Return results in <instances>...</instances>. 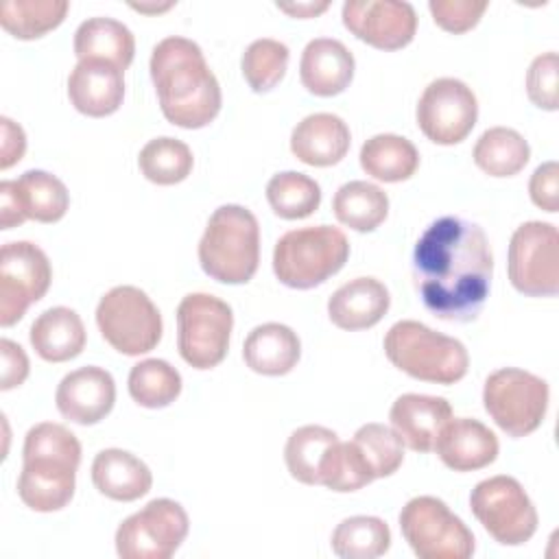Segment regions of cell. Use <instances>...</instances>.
Here are the masks:
<instances>
[{
    "label": "cell",
    "instance_id": "cell-1",
    "mask_svg": "<svg viewBox=\"0 0 559 559\" xmlns=\"http://www.w3.org/2000/svg\"><path fill=\"white\" fill-rule=\"evenodd\" d=\"M493 253L480 225L461 216L432 221L413 249V282L424 306L443 321L467 323L483 310Z\"/></svg>",
    "mask_w": 559,
    "mask_h": 559
},
{
    "label": "cell",
    "instance_id": "cell-2",
    "mask_svg": "<svg viewBox=\"0 0 559 559\" xmlns=\"http://www.w3.org/2000/svg\"><path fill=\"white\" fill-rule=\"evenodd\" d=\"M148 68L162 114L170 124L201 129L218 116L221 85L199 44L170 35L153 48Z\"/></svg>",
    "mask_w": 559,
    "mask_h": 559
},
{
    "label": "cell",
    "instance_id": "cell-3",
    "mask_svg": "<svg viewBox=\"0 0 559 559\" xmlns=\"http://www.w3.org/2000/svg\"><path fill=\"white\" fill-rule=\"evenodd\" d=\"M22 461L17 496L28 509L52 513L72 500L81 463V443L74 432L52 421L35 424L24 437Z\"/></svg>",
    "mask_w": 559,
    "mask_h": 559
},
{
    "label": "cell",
    "instance_id": "cell-4",
    "mask_svg": "<svg viewBox=\"0 0 559 559\" xmlns=\"http://www.w3.org/2000/svg\"><path fill=\"white\" fill-rule=\"evenodd\" d=\"M201 269L223 284H247L260 262V225L242 205H221L199 240Z\"/></svg>",
    "mask_w": 559,
    "mask_h": 559
},
{
    "label": "cell",
    "instance_id": "cell-5",
    "mask_svg": "<svg viewBox=\"0 0 559 559\" xmlns=\"http://www.w3.org/2000/svg\"><path fill=\"white\" fill-rule=\"evenodd\" d=\"M384 354L400 371L435 384H454L465 378L469 367V354L459 338L435 332L411 319L389 328Z\"/></svg>",
    "mask_w": 559,
    "mask_h": 559
},
{
    "label": "cell",
    "instance_id": "cell-6",
    "mask_svg": "<svg viewBox=\"0 0 559 559\" xmlns=\"http://www.w3.org/2000/svg\"><path fill=\"white\" fill-rule=\"evenodd\" d=\"M349 258L345 234L332 225L286 231L273 249L275 277L297 290H308L338 273Z\"/></svg>",
    "mask_w": 559,
    "mask_h": 559
},
{
    "label": "cell",
    "instance_id": "cell-7",
    "mask_svg": "<svg viewBox=\"0 0 559 559\" xmlns=\"http://www.w3.org/2000/svg\"><path fill=\"white\" fill-rule=\"evenodd\" d=\"M548 382L518 367H502L487 376L483 404L496 426L513 439L535 432L548 411Z\"/></svg>",
    "mask_w": 559,
    "mask_h": 559
},
{
    "label": "cell",
    "instance_id": "cell-8",
    "mask_svg": "<svg viewBox=\"0 0 559 559\" xmlns=\"http://www.w3.org/2000/svg\"><path fill=\"white\" fill-rule=\"evenodd\" d=\"M400 531L419 559H467L476 550L467 524L435 496L411 498L400 511Z\"/></svg>",
    "mask_w": 559,
    "mask_h": 559
},
{
    "label": "cell",
    "instance_id": "cell-9",
    "mask_svg": "<svg viewBox=\"0 0 559 559\" xmlns=\"http://www.w3.org/2000/svg\"><path fill=\"white\" fill-rule=\"evenodd\" d=\"M96 325L103 338L124 356H140L157 347L162 314L138 286H114L96 306Z\"/></svg>",
    "mask_w": 559,
    "mask_h": 559
},
{
    "label": "cell",
    "instance_id": "cell-10",
    "mask_svg": "<svg viewBox=\"0 0 559 559\" xmlns=\"http://www.w3.org/2000/svg\"><path fill=\"white\" fill-rule=\"evenodd\" d=\"M234 314L227 301L190 293L177 306V349L194 369H212L227 356Z\"/></svg>",
    "mask_w": 559,
    "mask_h": 559
},
{
    "label": "cell",
    "instance_id": "cell-11",
    "mask_svg": "<svg viewBox=\"0 0 559 559\" xmlns=\"http://www.w3.org/2000/svg\"><path fill=\"white\" fill-rule=\"evenodd\" d=\"M469 507L483 528L502 546H522L537 531V509L513 476L480 480L469 493Z\"/></svg>",
    "mask_w": 559,
    "mask_h": 559
},
{
    "label": "cell",
    "instance_id": "cell-12",
    "mask_svg": "<svg viewBox=\"0 0 559 559\" xmlns=\"http://www.w3.org/2000/svg\"><path fill=\"white\" fill-rule=\"evenodd\" d=\"M190 520L170 498H155L129 515L116 531V552L122 559H168L186 539Z\"/></svg>",
    "mask_w": 559,
    "mask_h": 559
},
{
    "label": "cell",
    "instance_id": "cell-13",
    "mask_svg": "<svg viewBox=\"0 0 559 559\" xmlns=\"http://www.w3.org/2000/svg\"><path fill=\"white\" fill-rule=\"evenodd\" d=\"M509 280L528 297L559 293V231L552 223H522L509 242Z\"/></svg>",
    "mask_w": 559,
    "mask_h": 559
},
{
    "label": "cell",
    "instance_id": "cell-14",
    "mask_svg": "<svg viewBox=\"0 0 559 559\" xmlns=\"http://www.w3.org/2000/svg\"><path fill=\"white\" fill-rule=\"evenodd\" d=\"M52 282L48 255L28 240L4 242L0 249V325L17 323Z\"/></svg>",
    "mask_w": 559,
    "mask_h": 559
},
{
    "label": "cell",
    "instance_id": "cell-15",
    "mask_svg": "<svg viewBox=\"0 0 559 559\" xmlns=\"http://www.w3.org/2000/svg\"><path fill=\"white\" fill-rule=\"evenodd\" d=\"M478 120V100L472 87L459 79L432 81L417 103V127L441 146L463 142Z\"/></svg>",
    "mask_w": 559,
    "mask_h": 559
},
{
    "label": "cell",
    "instance_id": "cell-16",
    "mask_svg": "<svg viewBox=\"0 0 559 559\" xmlns=\"http://www.w3.org/2000/svg\"><path fill=\"white\" fill-rule=\"evenodd\" d=\"M343 24L373 48L397 50L413 41L417 13L404 0H347L343 4Z\"/></svg>",
    "mask_w": 559,
    "mask_h": 559
},
{
    "label": "cell",
    "instance_id": "cell-17",
    "mask_svg": "<svg viewBox=\"0 0 559 559\" xmlns=\"http://www.w3.org/2000/svg\"><path fill=\"white\" fill-rule=\"evenodd\" d=\"M55 402L66 419L92 426L111 413L116 402V382L103 367H81L63 376L57 386Z\"/></svg>",
    "mask_w": 559,
    "mask_h": 559
},
{
    "label": "cell",
    "instance_id": "cell-18",
    "mask_svg": "<svg viewBox=\"0 0 559 559\" xmlns=\"http://www.w3.org/2000/svg\"><path fill=\"white\" fill-rule=\"evenodd\" d=\"M389 419L402 445L415 452H432L441 428L452 419V406L445 397L404 393L393 402Z\"/></svg>",
    "mask_w": 559,
    "mask_h": 559
},
{
    "label": "cell",
    "instance_id": "cell-19",
    "mask_svg": "<svg viewBox=\"0 0 559 559\" xmlns=\"http://www.w3.org/2000/svg\"><path fill=\"white\" fill-rule=\"evenodd\" d=\"M68 98L90 118L111 116L124 98L122 70L103 59L79 61L68 76Z\"/></svg>",
    "mask_w": 559,
    "mask_h": 559
},
{
    "label": "cell",
    "instance_id": "cell-20",
    "mask_svg": "<svg viewBox=\"0 0 559 559\" xmlns=\"http://www.w3.org/2000/svg\"><path fill=\"white\" fill-rule=\"evenodd\" d=\"M498 437L478 419L452 417L439 432L435 452L454 472H474L491 465L498 456Z\"/></svg>",
    "mask_w": 559,
    "mask_h": 559
},
{
    "label": "cell",
    "instance_id": "cell-21",
    "mask_svg": "<svg viewBox=\"0 0 559 559\" xmlns=\"http://www.w3.org/2000/svg\"><path fill=\"white\" fill-rule=\"evenodd\" d=\"M354 55L349 48L332 37L310 39L301 52L299 79L314 96H336L345 92L354 79Z\"/></svg>",
    "mask_w": 559,
    "mask_h": 559
},
{
    "label": "cell",
    "instance_id": "cell-22",
    "mask_svg": "<svg viewBox=\"0 0 559 559\" xmlns=\"http://www.w3.org/2000/svg\"><path fill=\"white\" fill-rule=\"evenodd\" d=\"M352 144V133L345 120L336 114L319 111L306 116L290 133L293 155L317 168L338 164Z\"/></svg>",
    "mask_w": 559,
    "mask_h": 559
},
{
    "label": "cell",
    "instance_id": "cell-23",
    "mask_svg": "<svg viewBox=\"0 0 559 559\" xmlns=\"http://www.w3.org/2000/svg\"><path fill=\"white\" fill-rule=\"evenodd\" d=\"M386 286L376 277H356L343 284L328 299L330 321L347 332L373 328L389 310Z\"/></svg>",
    "mask_w": 559,
    "mask_h": 559
},
{
    "label": "cell",
    "instance_id": "cell-24",
    "mask_svg": "<svg viewBox=\"0 0 559 559\" xmlns=\"http://www.w3.org/2000/svg\"><path fill=\"white\" fill-rule=\"evenodd\" d=\"M92 483L111 500L133 502L151 491L153 474L135 454L120 448H107L92 461Z\"/></svg>",
    "mask_w": 559,
    "mask_h": 559
},
{
    "label": "cell",
    "instance_id": "cell-25",
    "mask_svg": "<svg viewBox=\"0 0 559 559\" xmlns=\"http://www.w3.org/2000/svg\"><path fill=\"white\" fill-rule=\"evenodd\" d=\"M301 356L297 332L284 323L255 325L242 345L247 367L260 376H286L295 369Z\"/></svg>",
    "mask_w": 559,
    "mask_h": 559
},
{
    "label": "cell",
    "instance_id": "cell-26",
    "mask_svg": "<svg viewBox=\"0 0 559 559\" xmlns=\"http://www.w3.org/2000/svg\"><path fill=\"white\" fill-rule=\"evenodd\" d=\"M28 338L39 358L48 362H66L83 352L87 336L81 317L72 308L55 306L33 321Z\"/></svg>",
    "mask_w": 559,
    "mask_h": 559
},
{
    "label": "cell",
    "instance_id": "cell-27",
    "mask_svg": "<svg viewBox=\"0 0 559 559\" xmlns=\"http://www.w3.org/2000/svg\"><path fill=\"white\" fill-rule=\"evenodd\" d=\"M133 33L114 17H90L74 33V55L79 61L103 59L124 72L133 61Z\"/></svg>",
    "mask_w": 559,
    "mask_h": 559
},
{
    "label": "cell",
    "instance_id": "cell-28",
    "mask_svg": "<svg viewBox=\"0 0 559 559\" xmlns=\"http://www.w3.org/2000/svg\"><path fill=\"white\" fill-rule=\"evenodd\" d=\"M362 170L386 183L406 181L419 166V153L415 144L395 133H378L369 138L360 148Z\"/></svg>",
    "mask_w": 559,
    "mask_h": 559
},
{
    "label": "cell",
    "instance_id": "cell-29",
    "mask_svg": "<svg viewBox=\"0 0 559 559\" xmlns=\"http://www.w3.org/2000/svg\"><path fill=\"white\" fill-rule=\"evenodd\" d=\"M336 441L338 435L325 426L308 424L293 430L284 448V461L290 476L304 485H319L323 465Z\"/></svg>",
    "mask_w": 559,
    "mask_h": 559
},
{
    "label": "cell",
    "instance_id": "cell-30",
    "mask_svg": "<svg viewBox=\"0 0 559 559\" xmlns=\"http://www.w3.org/2000/svg\"><path fill=\"white\" fill-rule=\"evenodd\" d=\"M334 216L341 225L354 231H373L389 214V197L382 188L369 181L343 183L332 199Z\"/></svg>",
    "mask_w": 559,
    "mask_h": 559
},
{
    "label": "cell",
    "instance_id": "cell-31",
    "mask_svg": "<svg viewBox=\"0 0 559 559\" xmlns=\"http://www.w3.org/2000/svg\"><path fill=\"white\" fill-rule=\"evenodd\" d=\"M528 159V142L509 127H491L474 144V164L489 177H513Z\"/></svg>",
    "mask_w": 559,
    "mask_h": 559
},
{
    "label": "cell",
    "instance_id": "cell-32",
    "mask_svg": "<svg viewBox=\"0 0 559 559\" xmlns=\"http://www.w3.org/2000/svg\"><path fill=\"white\" fill-rule=\"evenodd\" d=\"M17 201L26 218L37 223H57L70 207L66 183L46 170H26L15 179Z\"/></svg>",
    "mask_w": 559,
    "mask_h": 559
},
{
    "label": "cell",
    "instance_id": "cell-33",
    "mask_svg": "<svg viewBox=\"0 0 559 559\" xmlns=\"http://www.w3.org/2000/svg\"><path fill=\"white\" fill-rule=\"evenodd\" d=\"M68 9V0H4L0 4V24L17 39H37L57 28Z\"/></svg>",
    "mask_w": 559,
    "mask_h": 559
},
{
    "label": "cell",
    "instance_id": "cell-34",
    "mask_svg": "<svg viewBox=\"0 0 559 559\" xmlns=\"http://www.w3.org/2000/svg\"><path fill=\"white\" fill-rule=\"evenodd\" d=\"M332 550L343 559H376L391 546L389 524L376 515L345 518L332 533Z\"/></svg>",
    "mask_w": 559,
    "mask_h": 559
},
{
    "label": "cell",
    "instance_id": "cell-35",
    "mask_svg": "<svg viewBox=\"0 0 559 559\" xmlns=\"http://www.w3.org/2000/svg\"><path fill=\"white\" fill-rule=\"evenodd\" d=\"M181 393V373L162 358H146L129 371V395L144 408L170 406Z\"/></svg>",
    "mask_w": 559,
    "mask_h": 559
},
{
    "label": "cell",
    "instance_id": "cell-36",
    "mask_svg": "<svg viewBox=\"0 0 559 559\" xmlns=\"http://www.w3.org/2000/svg\"><path fill=\"white\" fill-rule=\"evenodd\" d=\"M266 201L271 210L286 221L306 218L319 210L321 203V188L319 183L295 170L277 173L266 183Z\"/></svg>",
    "mask_w": 559,
    "mask_h": 559
},
{
    "label": "cell",
    "instance_id": "cell-37",
    "mask_svg": "<svg viewBox=\"0 0 559 559\" xmlns=\"http://www.w3.org/2000/svg\"><path fill=\"white\" fill-rule=\"evenodd\" d=\"M138 166L148 181L157 186H173L192 173L194 157L186 142L164 135L144 144Z\"/></svg>",
    "mask_w": 559,
    "mask_h": 559
},
{
    "label": "cell",
    "instance_id": "cell-38",
    "mask_svg": "<svg viewBox=\"0 0 559 559\" xmlns=\"http://www.w3.org/2000/svg\"><path fill=\"white\" fill-rule=\"evenodd\" d=\"M242 76L249 83V87L258 94L273 90L286 74L288 68V46L271 39V37H262L255 39L247 46L242 61Z\"/></svg>",
    "mask_w": 559,
    "mask_h": 559
},
{
    "label": "cell",
    "instance_id": "cell-39",
    "mask_svg": "<svg viewBox=\"0 0 559 559\" xmlns=\"http://www.w3.org/2000/svg\"><path fill=\"white\" fill-rule=\"evenodd\" d=\"M371 480H376L373 472L367 465L360 450L356 448V443L338 439L328 454L319 485L338 493H347L362 489Z\"/></svg>",
    "mask_w": 559,
    "mask_h": 559
},
{
    "label": "cell",
    "instance_id": "cell-40",
    "mask_svg": "<svg viewBox=\"0 0 559 559\" xmlns=\"http://www.w3.org/2000/svg\"><path fill=\"white\" fill-rule=\"evenodd\" d=\"M356 448L365 456L367 465L373 472V478L391 476L400 469L404 461V445L393 428L384 424H365L354 432Z\"/></svg>",
    "mask_w": 559,
    "mask_h": 559
},
{
    "label": "cell",
    "instance_id": "cell-41",
    "mask_svg": "<svg viewBox=\"0 0 559 559\" xmlns=\"http://www.w3.org/2000/svg\"><path fill=\"white\" fill-rule=\"evenodd\" d=\"M526 94L533 105L546 111L559 107V57L557 52H544L533 59L526 72Z\"/></svg>",
    "mask_w": 559,
    "mask_h": 559
},
{
    "label": "cell",
    "instance_id": "cell-42",
    "mask_svg": "<svg viewBox=\"0 0 559 559\" xmlns=\"http://www.w3.org/2000/svg\"><path fill=\"white\" fill-rule=\"evenodd\" d=\"M487 7L489 4L485 0H480V2H476V0H430L428 2L435 24L454 35L472 31L480 22Z\"/></svg>",
    "mask_w": 559,
    "mask_h": 559
},
{
    "label": "cell",
    "instance_id": "cell-43",
    "mask_svg": "<svg viewBox=\"0 0 559 559\" xmlns=\"http://www.w3.org/2000/svg\"><path fill=\"white\" fill-rule=\"evenodd\" d=\"M528 194L539 210L550 214L559 210V164L557 162L550 159L535 168L528 181Z\"/></svg>",
    "mask_w": 559,
    "mask_h": 559
},
{
    "label": "cell",
    "instance_id": "cell-44",
    "mask_svg": "<svg viewBox=\"0 0 559 559\" xmlns=\"http://www.w3.org/2000/svg\"><path fill=\"white\" fill-rule=\"evenodd\" d=\"M0 356H2V376H0V389L9 391L20 386L28 376V358L24 349L13 343L11 338L0 341Z\"/></svg>",
    "mask_w": 559,
    "mask_h": 559
},
{
    "label": "cell",
    "instance_id": "cell-45",
    "mask_svg": "<svg viewBox=\"0 0 559 559\" xmlns=\"http://www.w3.org/2000/svg\"><path fill=\"white\" fill-rule=\"evenodd\" d=\"M0 170L11 168L24 157L26 151V135L20 124H15L11 118H0Z\"/></svg>",
    "mask_w": 559,
    "mask_h": 559
},
{
    "label": "cell",
    "instance_id": "cell-46",
    "mask_svg": "<svg viewBox=\"0 0 559 559\" xmlns=\"http://www.w3.org/2000/svg\"><path fill=\"white\" fill-rule=\"evenodd\" d=\"M26 221L22 205L17 201L15 181L0 183V229H13Z\"/></svg>",
    "mask_w": 559,
    "mask_h": 559
},
{
    "label": "cell",
    "instance_id": "cell-47",
    "mask_svg": "<svg viewBox=\"0 0 559 559\" xmlns=\"http://www.w3.org/2000/svg\"><path fill=\"white\" fill-rule=\"evenodd\" d=\"M330 7V2H297V4H277L280 11L293 15V17H314L323 13Z\"/></svg>",
    "mask_w": 559,
    "mask_h": 559
},
{
    "label": "cell",
    "instance_id": "cell-48",
    "mask_svg": "<svg viewBox=\"0 0 559 559\" xmlns=\"http://www.w3.org/2000/svg\"><path fill=\"white\" fill-rule=\"evenodd\" d=\"M133 9H138V11H146V13H155V11H166V9H170L173 7V2H166V4H159V7H155V4H131Z\"/></svg>",
    "mask_w": 559,
    "mask_h": 559
}]
</instances>
